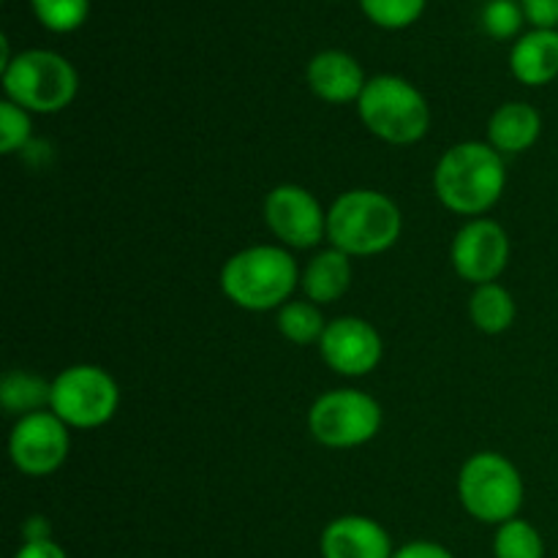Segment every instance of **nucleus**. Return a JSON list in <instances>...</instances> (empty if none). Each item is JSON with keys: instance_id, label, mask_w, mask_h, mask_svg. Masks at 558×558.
Here are the masks:
<instances>
[{"instance_id": "obj_1", "label": "nucleus", "mask_w": 558, "mask_h": 558, "mask_svg": "<svg viewBox=\"0 0 558 558\" xmlns=\"http://www.w3.org/2000/svg\"><path fill=\"white\" fill-rule=\"evenodd\" d=\"M507 185L505 156L488 142H461L439 158L434 172L436 199L450 213L483 218Z\"/></svg>"}, {"instance_id": "obj_2", "label": "nucleus", "mask_w": 558, "mask_h": 558, "mask_svg": "<svg viewBox=\"0 0 558 558\" xmlns=\"http://www.w3.org/2000/svg\"><path fill=\"white\" fill-rule=\"evenodd\" d=\"M300 272L283 245H251L223 262L218 283L229 303L251 314H265L289 303L300 287Z\"/></svg>"}, {"instance_id": "obj_3", "label": "nucleus", "mask_w": 558, "mask_h": 558, "mask_svg": "<svg viewBox=\"0 0 558 558\" xmlns=\"http://www.w3.org/2000/svg\"><path fill=\"white\" fill-rule=\"evenodd\" d=\"M401 210L387 194L354 189L338 196L327 210V240L347 256H376L398 243Z\"/></svg>"}, {"instance_id": "obj_4", "label": "nucleus", "mask_w": 558, "mask_h": 558, "mask_svg": "<svg viewBox=\"0 0 558 558\" xmlns=\"http://www.w3.org/2000/svg\"><path fill=\"white\" fill-rule=\"evenodd\" d=\"M360 120L387 145H414L430 129V107L409 80L379 74L368 80L357 101Z\"/></svg>"}, {"instance_id": "obj_5", "label": "nucleus", "mask_w": 558, "mask_h": 558, "mask_svg": "<svg viewBox=\"0 0 558 558\" xmlns=\"http://www.w3.org/2000/svg\"><path fill=\"white\" fill-rule=\"evenodd\" d=\"M3 90L9 101L31 114L63 112L80 90L76 69L58 52L25 49L3 69Z\"/></svg>"}, {"instance_id": "obj_6", "label": "nucleus", "mask_w": 558, "mask_h": 558, "mask_svg": "<svg viewBox=\"0 0 558 558\" xmlns=\"http://www.w3.org/2000/svg\"><path fill=\"white\" fill-rule=\"evenodd\" d=\"M523 477L510 458L499 452H474L458 474V499L480 523L501 526L523 507Z\"/></svg>"}, {"instance_id": "obj_7", "label": "nucleus", "mask_w": 558, "mask_h": 558, "mask_svg": "<svg viewBox=\"0 0 558 558\" xmlns=\"http://www.w3.org/2000/svg\"><path fill=\"white\" fill-rule=\"evenodd\" d=\"M120 407V387L98 365H71L52 379L49 412L69 428L93 430L107 425Z\"/></svg>"}, {"instance_id": "obj_8", "label": "nucleus", "mask_w": 558, "mask_h": 558, "mask_svg": "<svg viewBox=\"0 0 558 558\" xmlns=\"http://www.w3.org/2000/svg\"><path fill=\"white\" fill-rule=\"evenodd\" d=\"M381 407L363 390H330L308 409V430L322 447L352 450L379 434Z\"/></svg>"}, {"instance_id": "obj_9", "label": "nucleus", "mask_w": 558, "mask_h": 558, "mask_svg": "<svg viewBox=\"0 0 558 558\" xmlns=\"http://www.w3.org/2000/svg\"><path fill=\"white\" fill-rule=\"evenodd\" d=\"M71 450L69 425L54 412L20 417L9 436V458L25 477H49L65 463Z\"/></svg>"}, {"instance_id": "obj_10", "label": "nucleus", "mask_w": 558, "mask_h": 558, "mask_svg": "<svg viewBox=\"0 0 558 558\" xmlns=\"http://www.w3.org/2000/svg\"><path fill=\"white\" fill-rule=\"evenodd\" d=\"M265 221L289 248H316L327 238V213L308 189L294 183L276 185L265 196Z\"/></svg>"}, {"instance_id": "obj_11", "label": "nucleus", "mask_w": 558, "mask_h": 558, "mask_svg": "<svg viewBox=\"0 0 558 558\" xmlns=\"http://www.w3.org/2000/svg\"><path fill=\"white\" fill-rule=\"evenodd\" d=\"M450 259L463 281L474 287L494 283L510 262V238L494 218H472L452 238Z\"/></svg>"}, {"instance_id": "obj_12", "label": "nucleus", "mask_w": 558, "mask_h": 558, "mask_svg": "<svg viewBox=\"0 0 558 558\" xmlns=\"http://www.w3.org/2000/svg\"><path fill=\"white\" fill-rule=\"evenodd\" d=\"M319 354L336 374L360 379L379 368L385 343L379 330L360 316H338L327 325L319 341Z\"/></svg>"}, {"instance_id": "obj_13", "label": "nucleus", "mask_w": 558, "mask_h": 558, "mask_svg": "<svg viewBox=\"0 0 558 558\" xmlns=\"http://www.w3.org/2000/svg\"><path fill=\"white\" fill-rule=\"evenodd\" d=\"M322 558H392V539L368 515H341L330 521L319 539Z\"/></svg>"}, {"instance_id": "obj_14", "label": "nucleus", "mask_w": 558, "mask_h": 558, "mask_svg": "<svg viewBox=\"0 0 558 558\" xmlns=\"http://www.w3.org/2000/svg\"><path fill=\"white\" fill-rule=\"evenodd\" d=\"M305 80H308L314 96L327 104L360 101L365 85H368L363 65L341 49H325V52L314 54L305 69Z\"/></svg>"}, {"instance_id": "obj_15", "label": "nucleus", "mask_w": 558, "mask_h": 558, "mask_svg": "<svg viewBox=\"0 0 558 558\" xmlns=\"http://www.w3.org/2000/svg\"><path fill=\"white\" fill-rule=\"evenodd\" d=\"M543 134V118L526 101H507L490 114L488 145L501 156H521L532 150Z\"/></svg>"}, {"instance_id": "obj_16", "label": "nucleus", "mask_w": 558, "mask_h": 558, "mask_svg": "<svg viewBox=\"0 0 558 558\" xmlns=\"http://www.w3.org/2000/svg\"><path fill=\"white\" fill-rule=\"evenodd\" d=\"M300 287L305 300L316 305L338 303L352 287V256L338 248H325L311 256L308 265L300 272Z\"/></svg>"}, {"instance_id": "obj_17", "label": "nucleus", "mask_w": 558, "mask_h": 558, "mask_svg": "<svg viewBox=\"0 0 558 558\" xmlns=\"http://www.w3.org/2000/svg\"><path fill=\"white\" fill-rule=\"evenodd\" d=\"M510 69L529 87L548 85L558 76V31H529L510 52Z\"/></svg>"}, {"instance_id": "obj_18", "label": "nucleus", "mask_w": 558, "mask_h": 558, "mask_svg": "<svg viewBox=\"0 0 558 558\" xmlns=\"http://www.w3.org/2000/svg\"><path fill=\"white\" fill-rule=\"evenodd\" d=\"M49 401H52V381L33 371H5L0 379V407L11 417L47 412Z\"/></svg>"}, {"instance_id": "obj_19", "label": "nucleus", "mask_w": 558, "mask_h": 558, "mask_svg": "<svg viewBox=\"0 0 558 558\" xmlns=\"http://www.w3.org/2000/svg\"><path fill=\"white\" fill-rule=\"evenodd\" d=\"M515 300L507 292L501 283H483V287H474L472 300H469V316H472V325L477 327L485 336H501L512 327L515 322Z\"/></svg>"}, {"instance_id": "obj_20", "label": "nucleus", "mask_w": 558, "mask_h": 558, "mask_svg": "<svg viewBox=\"0 0 558 558\" xmlns=\"http://www.w3.org/2000/svg\"><path fill=\"white\" fill-rule=\"evenodd\" d=\"M276 325L287 341L298 343V347H311V343L319 347L330 322L322 314V305L311 303V300H294V303L278 308Z\"/></svg>"}, {"instance_id": "obj_21", "label": "nucleus", "mask_w": 558, "mask_h": 558, "mask_svg": "<svg viewBox=\"0 0 558 558\" xmlns=\"http://www.w3.org/2000/svg\"><path fill=\"white\" fill-rule=\"evenodd\" d=\"M494 558H545L543 534L523 518H512L496 526Z\"/></svg>"}, {"instance_id": "obj_22", "label": "nucleus", "mask_w": 558, "mask_h": 558, "mask_svg": "<svg viewBox=\"0 0 558 558\" xmlns=\"http://www.w3.org/2000/svg\"><path fill=\"white\" fill-rule=\"evenodd\" d=\"M38 22L54 33H71L87 20L90 0H31Z\"/></svg>"}, {"instance_id": "obj_23", "label": "nucleus", "mask_w": 558, "mask_h": 558, "mask_svg": "<svg viewBox=\"0 0 558 558\" xmlns=\"http://www.w3.org/2000/svg\"><path fill=\"white\" fill-rule=\"evenodd\" d=\"M365 16L387 31L409 27L425 9V0H360Z\"/></svg>"}, {"instance_id": "obj_24", "label": "nucleus", "mask_w": 558, "mask_h": 558, "mask_svg": "<svg viewBox=\"0 0 558 558\" xmlns=\"http://www.w3.org/2000/svg\"><path fill=\"white\" fill-rule=\"evenodd\" d=\"M31 112H25V109L5 98L0 104V153L11 156V153L22 150L31 140Z\"/></svg>"}, {"instance_id": "obj_25", "label": "nucleus", "mask_w": 558, "mask_h": 558, "mask_svg": "<svg viewBox=\"0 0 558 558\" xmlns=\"http://www.w3.org/2000/svg\"><path fill=\"white\" fill-rule=\"evenodd\" d=\"M523 25V5L515 0H488L483 9V27L494 38L518 36Z\"/></svg>"}, {"instance_id": "obj_26", "label": "nucleus", "mask_w": 558, "mask_h": 558, "mask_svg": "<svg viewBox=\"0 0 558 558\" xmlns=\"http://www.w3.org/2000/svg\"><path fill=\"white\" fill-rule=\"evenodd\" d=\"M523 16L532 22L534 31H556L558 0H523Z\"/></svg>"}, {"instance_id": "obj_27", "label": "nucleus", "mask_w": 558, "mask_h": 558, "mask_svg": "<svg viewBox=\"0 0 558 558\" xmlns=\"http://www.w3.org/2000/svg\"><path fill=\"white\" fill-rule=\"evenodd\" d=\"M392 558H456L445 545L428 543V539H417V543H409L403 548H398Z\"/></svg>"}, {"instance_id": "obj_28", "label": "nucleus", "mask_w": 558, "mask_h": 558, "mask_svg": "<svg viewBox=\"0 0 558 558\" xmlns=\"http://www.w3.org/2000/svg\"><path fill=\"white\" fill-rule=\"evenodd\" d=\"M14 558H69L65 550L52 539H25Z\"/></svg>"}]
</instances>
